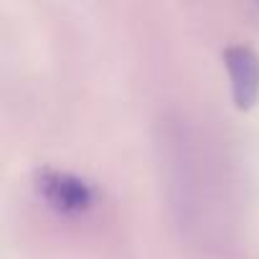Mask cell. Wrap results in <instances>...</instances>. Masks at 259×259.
Masks as SVG:
<instances>
[{
  "label": "cell",
  "mask_w": 259,
  "mask_h": 259,
  "mask_svg": "<svg viewBox=\"0 0 259 259\" xmlns=\"http://www.w3.org/2000/svg\"><path fill=\"white\" fill-rule=\"evenodd\" d=\"M36 188L44 201L59 213H84L94 203L92 183L66 170L44 168L36 178Z\"/></svg>",
  "instance_id": "obj_1"
},
{
  "label": "cell",
  "mask_w": 259,
  "mask_h": 259,
  "mask_svg": "<svg viewBox=\"0 0 259 259\" xmlns=\"http://www.w3.org/2000/svg\"><path fill=\"white\" fill-rule=\"evenodd\" d=\"M224 64L231 79V97L239 109H249L259 99V56L244 44L224 49Z\"/></svg>",
  "instance_id": "obj_2"
}]
</instances>
